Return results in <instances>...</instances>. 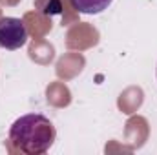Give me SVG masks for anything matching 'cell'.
Masks as SVG:
<instances>
[{
	"mask_svg": "<svg viewBox=\"0 0 157 155\" xmlns=\"http://www.w3.org/2000/svg\"><path fill=\"white\" fill-rule=\"evenodd\" d=\"M70 2L82 15H99L104 9H108V6L113 0H70Z\"/></svg>",
	"mask_w": 157,
	"mask_h": 155,
	"instance_id": "obj_3",
	"label": "cell"
},
{
	"mask_svg": "<svg viewBox=\"0 0 157 155\" xmlns=\"http://www.w3.org/2000/svg\"><path fill=\"white\" fill-rule=\"evenodd\" d=\"M57 137L55 126L48 117L28 113L18 117L9 128V141L13 148L29 155L46 153Z\"/></svg>",
	"mask_w": 157,
	"mask_h": 155,
	"instance_id": "obj_1",
	"label": "cell"
},
{
	"mask_svg": "<svg viewBox=\"0 0 157 155\" xmlns=\"http://www.w3.org/2000/svg\"><path fill=\"white\" fill-rule=\"evenodd\" d=\"M28 39H29L28 28L20 18H15V17L0 18V47L15 51L24 47Z\"/></svg>",
	"mask_w": 157,
	"mask_h": 155,
	"instance_id": "obj_2",
	"label": "cell"
}]
</instances>
